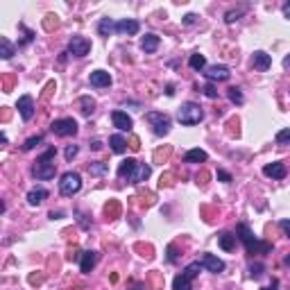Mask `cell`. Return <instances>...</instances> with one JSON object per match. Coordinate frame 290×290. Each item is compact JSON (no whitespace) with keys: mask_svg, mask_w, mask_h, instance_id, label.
I'll return each instance as SVG.
<instances>
[{"mask_svg":"<svg viewBox=\"0 0 290 290\" xmlns=\"http://www.w3.org/2000/svg\"><path fill=\"white\" fill-rule=\"evenodd\" d=\"M236 236H238V240L245 245L247 254H270V252H272V245L265 243V240H259L245 222H240V225L236 227Z\"/></svg>","mask_w":290,"mask_h":290,"instance_id":"obj_1","label":"cell"},{"mask_svg":"<svg viewBox=\"0 0 290 290\" xmlns=\"http://www.w3.org/2000/svg\"><path fill=\"white\" fill-rule=\"evenodd\" d=\"M54 154H57V150L54 148H48L46 152L36 159L34 168H32V172H34L36 179H41V182H48V179L54 177V172H57V166H54Z\"/></svg>","mask_w":290,"mask_h":290,"instance_id":"obj_2","label":"cell"},{"mask_svg":"<svg viewBox=\"0 0 290 290\" xmlns=\"http://www.w3.org/2000/svg\"><path fill=\"white\" fill-rule=\"evenodd\" d=\"M202 118H204V111H202V107L195 105V102H184L182 107L177 109V120L182 125H186V127L197 125Z\"/></svg>","mask_w":290,"mask_h":290,"instance_id":"obj_3","label":"cell"},{"mask_svg":"<svg viewBox=\"0 0 290 290\" xmlns=\"http://www.w3.org/2000/svg\"><path fill=\"white\" fill-rule=\"evenodd\" d=\"M82 188V177L77 172H64L59 179V193L64 197H73Z\"/></svg>","mask_w":290,"mask_h":290,"instance_id":"obj_4","label":"cell"},{"mask_svg":"<svg viewBox=\"0 0 290 290\" xmlns=\"http://www.w3.org/2000/svg\"><path fill=\"white\" fill-rule=\"evenodd\" d=\"M145 120L150 123V127H152V132L157 134V136H166L168 132H170V118H168L166 113L148 111L145 113Z\"/></svg>","mask_w":290,"mask_h":290,"instance_id":"obj_5","label":"cell"},{"mask_svg":"<svg viewBox=\"0 0 290 290\" xmlns=\"http://www.w3.org/2000/svg\"><path fill=\"white\" fill-rule=\"evenodd\" d=\"M50 132L57 134V136H61V138L75 136L77 134V123H75V118H59V120H54V123L50 125Z\"/></svg>","mask_w":290,"mask_h":290,"instance_id":"obj_6","label":"cell"},{"mask_svg":"<svg viewBox=\"0 0 290 290\" xmlns=\"http://www.w3.org/2000/svg\"><path fill=\"white\" fill-rule=\"evenodd\" d=\"M204 77H207L209 82H227L231 77V71H229V66H225V64H213V66L204 68Z\"/></svg>","mask_w":290,"mask_h":290,"instance_id":"obj_7","label":"cell"},{"mask_svg":"<svg viewBox=\"0 0 290 290\" xmlns=\"http://www.w3.org/2000/svg\"><path fill=\"white\" fill-rule=\"evenodd\" d=\"M68 53H71L73 57H86V54L91 53V41L89 39H84V36H79V34L71 36V41H68Z\"/></svg>","mask_w":290,"mask_h":290,"instance_id":"obj_8","label":"cell"},{"mask_svg":"<svg viewBox=\"0 0 290 290\" xmlns=\"http://www.w3.org/2000/svg\"><path fill=\"white\" fill-rule=\"evenodd\" d=\"M16 109H18V113H21V118H23L25 123L32 120V118H34V111H36L34 98H32V95H21L18 102H16Z\"/></svg>","mask_w":290,"mask_h":290,"instance_id":"obj_9","label":"cell"},{"mask_svg":"<svg viewBox=\"0 0 290 290\" xmlns=\"http://www.w3.org/2000/svg\"><path fill=\"white\" fill-rule=\"evenodd\" d=\"M200 263H202V267H207L209 272H215V274H220L222 270H225V261L213 256V254H202Z\"/></svg>","mask_w":290,"mask_h":290,"instance_id":"obj_10","label":"cell"},{"mask_svg":"<svg viewBox=\"0 0 290 290\" xmlns=\"http://www.w3.org/2000/svg\"><path fill=\"white\" fill-rule=\"evenodd\" d=\"M98 259H100V254H98V252H93V249H89V252H82V254H79V270H82L84 274H89L91 270L98 265Z\"/></svg>","mask_w":290,"mask_h":290,"instance_id":"obj_11","label":"cell"},{"mask_svg":"<svg viewBox=\"0 0 290 290\" xmlns=\"http://www.w3.org/2000/svg\"><path fill=\"white\" fill-rule=\"evenodd\" d=\"M89 82H91V86H95V89H109L113 79L107 71H93L89 77Z\"/></svg>","mask_w":290,"mask_h":290,"instance_id":"obj_12","label":"cell"},{"mask_svg":"<svg viewBox=\"0 0 290 290\" xmlns=\"http://www.w3.org/2000/svg\"><path fill=\"white\" fill-rule=\"evenodd\" d=\"M138 30H141V25H138V21H134V18H123V21L116 23V32H118V34H125V36H134Z\"/></svg>","mask_w":290,"mask_h":290,"instance_id":"obj_13","label":"cell"},{"mask_svg":"<svg viewBox=\"0 0 290 290\" xmlns=\"http://www.w3.org/2000/svg\"><path fill=\"white\" fill-rule=\"evenodd\" d=\"M111 123H113V127H118L120 132H132V127H134V120L125 111H120V109L111 113Z\"/></svg>","mask_w":290,"mask_h":290,"instance_id":"obj_14","label":"cell"},{"mask_svg":"<svg viewBox=\"0 0 290 290\" xmlns=\"http://www.w3.org/2000/svg\"><path fill=\"white\" fill-rule=\"evenodd\" d=\"M263 175H265V177H272V179H284L286 175H288V168H286V163H281V161H274V163L263 166Z\"/></svg>","mask_w":290,"mask_h":290,"instance_id":"obj_15","label":"cell"},{"mask_svg":"<svg viewBox=\"0 0 290 290\" xmlns=\"http://www.w3.org/2000/svg\"><path fill=\"white\" fill-rule=\"evenodd\" d=\"M136 170H138V161L136 159H125L123 163L118 166V177H123V179H134V175H136Z\"/></svg>","mask_w":290,"mask_h":290,"instance_id":"obj_16","label":"cell"},{"mask_svg":"<svg viewBox=\"0 0 290 290\" xmlns=\"http://www.w3.org/2000/svg\"><path fill=\"white\" fill-rule=\"evenodd\" d=\"M252 66H254L256 71H261V73H265L270 66H272V57L267 53H263V50H256L254 53V57H252Z\"/></svg>","mask_w":290,"mask_h":290,"instance_id":"obj_17","label":"cell"},{"mask_svg":"<svg viewBox=\"0 0 290 290\" xmlns=\"http://www.w3.org/2000/svg\"><path fill=\"white\" fill-rule=\"evenodd\" d=\"M159 43H161V39L157 34H145L141 39V50L145 54H152V53H157V50H159Z\"/></svg>","mask_w":290,"mask_h":290,"instance_id":"obj_18","label":"cell"},{"mask_svg":"<svg viewBox=\"0 0 290 290\" xmlns=\"http://www.w3.org/2000/svg\"><path fill=\"white\" fill-rule=\"evenodd\" d=\"M207 159H209V154L200 148H193L184 154V161H186V163H204Z\"/></svg>","mask_w":290,"mask_h":290,"instance_id":"obj_19","label":"cell"},{"mask_svg":"<svg viewBox=\"0 0 290 290\" xmlns=\"http://www.w3.org/2000/svg\"><path fill=\"white\" fill-rule=\"evenodd\" d=\"M236 240H238V236L236 234H229V231H222L218 236V245L225 249V252H231V249L236 247Z\"/></svg>","mask_w":290,"mask_h":290,"instance_id":"obj_20","label":"cell"},{"mask_svg":"<svg viewBox=\"0 0 290 290\" xmlns=\"http://www.w3.org/2000/svg\"><path fill=\"white\" fill-rule=\"evenodd\" d=\"M14 53H16V46H14L7 36H0V57H2V59H12Z\"/></svg>","mask_w":290,"mask_h":290,"instance_id":"obj_21","label":"cell"},{"mask_svg":"<svg viewBox=\"0 0 290 290\" xmlns=\"http://www.w3.org/2000/svg\"><path fill=\"white\" fill-rule=\"evenodd\" d=\"M46 197H48L46 188H32L30 193H27V204H30V207H39Z\"/></svg>","mask_w":290,"mask_h":290,"instance_id":"obj_22","label":"cell"},{"mask_svg":"<svg viewBox=\"0 0 290 290\" xmlns=\"http://www.w3.org/2000/svg\"><path fill=\"white\" fill-rule=\"evenodd\" d=\"M109 148H111V152H116V154H125L127 152V141H125L120 134H113V136L109 138Z\"/></svg>","mask_w":290,"mask_h":290,"instance_id":"obj_23","label":"cell"},{"mask_svg":"<svg viewBox=\"0 0 290 290\" xmlns=\"http://www.w3.org/2000/svg\"><path fill=\"white\" fill-rule=\"evenodd\" d=\"M188 66L190 68H193V71H204V68H207V57H204V54H200V53H193L190 54V59H188Z\"/></svg>","mask_w":290,"mask_h":290,"instance_id":"obj_24","label":"cell"},{"mask_svg":"<svg viewBox=\"0 0 290 290\" xmlns=\"http://www.w3.org/2000/svg\"><path fill=\"white\" fill-rule=\"evenodd\" d=\"M98 32L100 36H109L116 32V23H113L111 18H100V23H98Z\"/></svg>","mask_w":290,"mask_h":290,"instance_id":"obj_25","label":"cell"},{"mask_svg":"<svg viewBox=\"0 0 290 290\" xmlns=\"http://www.w3.org/2000/svg\"><path fill=\"white\" fill-rule=\"evenodd\" d=\"M150 175H152V168H150L148 163H138V170H136V175H134V179H132V184L145 182V179H150Z\"/></svg>","mask_w":290,"mask_h":290,"instance_id":"obj_26","label":"cell"},{"mask_svg":"<svg viewBox=\"0 0 290 290\" xmlns=\"http://www.w3.org/2000/svg\"><path fill=\"white\" fill-rule=\"evenodd\" d=\"M79 107H82L84 116H91V113L95 111V100L89 98V95H82V98H79Z\"/></svg>","mask_w":290,"mask_h":290,"instance_id":"obj_27","label":"cell"},{"mask_svg":"<svg viewBox=\"0 0 290 290\" xmlns=\"http://www.w3.org/2000/svg\"><path fill=\"white\" fill-rule=\"evenodd\" d=\"M89 172L93 175V177H102V175H107L109 172V166L107 163H102V161H93V163H89Z\"/></svg>","mask_w":290,"mask_h":290,"instance_id":"obj_28","label":"cell"},{"mask_svg":"<svg viewBox=\"0 0 290 290\" xmlns=\"http://www.w3.org/2000/svg\"><path fill=\"white\" fill-rule=\"evenodd\" d=\"M200 270H202V263H200V261H195V263H190V265L184 267V272H182V274H184L186 279H190V281H193V279L200 274Z\"/></svg>","mask_w":290,"mask_h":290,"instance_id":"obj_29","label":"cell"},{"mask_svg":"<svg viewBox=\"0 0 290 290\" xmlns=\"http://www.w3.org/2000/svg\"><path fill=\"white\" fill-rule=\"evenodd\" d=\"M227 98H229L234 105H243V102H245L243 91L238 89V86H231V89H227Z\"/></svg>","mask_w":290,"mask_h":290,"instance_id":"obj_30","label":"cell"},{"mask_svg":"<svg viewBox=\"0 0 290 290\" xmlns=\"http://www.w3.org/2000/svg\"><path fill=\"white\" fill-rule=\"evenodd\" d=\"M172 290H190V279H186L184 274L175 277V281H172Z\"/></svg>","mask_w":290,"mask_h":290,"instance_id":"obj_31","label":"cell"},{"mask_svg":"<svg viewBox=\"0 0 290 290\" xmlns=\"http://www.w3.org/2000/svg\"><path fill=\"white\" fill-rule=\"evenodd\" d=\"M243 14H245V7H240V9H229V12L225 14V23H229V25L236 23V21L243 16Z\"/></svg>","mask_w":290,"mask_h":290,"instance_id":"obj_32","label":"cell"},{"mask_svg":"<svg viewBox=\"0 0 290 290\" xmlns=\"http://www.w3.org/2000/svg\"><path fill=\"white\" fill-rule=\"evenodd\" d=\"M41 141H43V136H41V134H36V136L27 138V141L23 143V150H25V152H30V150H34V148H36V145H39Z\"/></svg>","mask_w":290,"mask_h":290,"instance_id":"obj_33","label":"cell"},{"mask_svg":"<svg viewBox=\"0 0 290 290\" xmlns=\"http://www.w3.org/2000/svg\"><path fill=\"white\" fill-rule=\"evenodd\" d=\"M274 141H277L279 145H290V130H281L277 136H274Z\"/></svg>","mask_w":290,"mask_h":290,"instance_id":"obj_34","label":"cell"},{"mask_svg":"<svg viewBox=\"0 0 290 290\" xmlns=\"http://www.w3.org/2000/svg\"><path fill=\"white\" fill-rule=\"evenodd\" d=\"M263 272H265V265H261V263H256V265L249 267V277L252 279H261L263 277Z\"/></svg>","mask_w":290,"mask_h":290,"instance_id":"obj_35","label":"cell"},{"mask_svg":"<svg viewBox=\"0 0 290 290\" xmlns=\"http://www.w3.org/2000/svg\"><path fill=\"white\" fill-rule=\"evenodd\" d=\"M77 152H79V148H77V145H68V148H66V152H64L66 161H73L77 157Z\"/></svg>","mask_w":290,"mask_h":290,"instance_id":"obj_36","label":"cell"},{"mask_svg":"<svg viewBox=\"0 0 290 290\" xmlns=\"http://www.w3.org/2000/svg\"><path fill=\"white\" fill-rule=\"evenodd\" d=\"M177 247L175 245H168V263H177Z\"/></svg>","mask_w":290,"mask_h":290,"instance_id":"obj_37","label":"cell"},{"mask_svg":"<svg viewBox=\"0 0 290 290\" xmlns=\"http://www.w3.org/2000/svg\"><path fill=\"white\" fill-rule=\"evenodd\" d=\"M118 204H116V202H111V204H107V207H105V213L107 215H118Z\"/></svg>","mask_w":290,"mask_h":290,"instance_id":"obj_38","label":"cell"},{"mask_svg":"<svg viewBox=\"0 0 290 290\" xmlns=\"http://www.w3.org/2000/svg\"><path fill=\"white\" fill-rule=\"evenodd\" d=\"M204 95H207V98H218V91H215L213 84H207V86H204Z\"/></svg>","mask_w":290,"mask_h":290,"instance_id":"obj_39","label":"cell"},{"mask_svg":"<svg viewBox=\"0 0 290 290\" xmlns=\"http://www.w3.org/2000/svg\"><path fill=\"white\" fill-rule=\"evenodd\" d=\"M197 14H186V16H184V25H195L197 23Z\"/></svg>","mask_w":290,"mask_h":290,"instance_id":"obj_40","label":"cell"},{"mask_svg":"<svg viewBox=\"0 0 290 290\" xmlns=\"http://www.w3.org/2000/svg\"><path fill=\"white\" fill-rule=\"evenodd\" d=\"M279 227H281V231H284L286 236L290 238V220H281V222H279Z\"/></svg>","mask_w":290,"mask_h":290,"instance_id":"obj_41","label":"cell"},{"mask_svg":"<svg viewBox=\"0 0 290 290\" xmlns=\"http://www.w3.org/2000/svg\"><path fill=\"white\" fill-rule=\"evenodd\" d=\"M218 179H222V182L229 184L231 182V175H229V172H225V170H218Z\"/></svg>","mask_w":290,"mask_h":290,"instance_id":"obj_42","label":"cell"},{"mask_svg":"<svg viewBox=\"0 0 290 290\" xmlns=\"http://www.w3.org/2000/svg\"><path fill=\"white\" fill-rule=\"evenodd\" d=\"M281 14H284L286 18H290V0H288V2H284V7H281Z\"/></svg>","mask_w":290,"mask_h":290,"instance_id":"obj_43","label":"cell"},{"mask_svg":"<svg viewBox=\"0 0 290 290\" xmlns=\"http://www.w3.org/2000/svg\"><path fill=\"white\" fill-rule=\"evenodd\" d=\"M91 150H102V141H93L91 143Z\"/></svg>","mask_w":290,"mask_h":290,"instance_id":"obj_44","label":"cell"},{"mask_svg":"<svg viewBox=\"0 0 290 290\" xmlns=\"http://www.w3.org/2000/svg\"><path fill=\"white\" fill-rule=\"evenodd\" d=\"M130 148H132V150H138V148H141V145H138V138H132V145H130Z\"/></svg>","mask_w":290,"mask_h":290,"instance_id":"obj_45","label":"cell"},{"mask_svg":"<svg viewBox=\"0 0 290 290\" xmlns=\"http://www.w3.org/2000/svg\"><path fill=\"white\" fill-rule=\"evenodd\" d=\"M277 279H274V281H272V286H267V288H263V290H277Z\"/></svg>","mask_w":290,"mask_h":290,"instance_id":"obj_46","label":"cell"},{"mask_svg":"<svg viewBox=\"0 0 290 290\" xmlns=\"http://www.w3.org/2000/svg\"><path fill=\"white\" fill-rule=\"evenodd\" d=\"M166 95H175V86H172V84H170V86H168V89H166Z\"/></svg>","mask_w":290,"mask_h":290,"instance_id":"obj_47","label":"cell"},{"mask_svg":"<svg viewBox=\"0 0 290 290\" xmlns=\"http://www.w3.org/2000/svg\"><path fill=\"white\" fill-rule=\"evenodd\" d=\"M284 68H290V54L288 57H284Z\"/></svg>","mask_w":290,"mask_h":290,"instance_id":"obj_48","label":"cell"},{"mask_svg":"<svg viewBox=\"0 0 290 290\" xmlns=\"http://www.w3.org/2000/svg\"><path fill=\"white\" fill-rule=\"evenodd\" d=\"M284 263H286V265H290V256H286V259H284Z\"/></svg>","mask_w":290,"mask_h":290,"instance_id":"obj_49","label":"cell"}]
</instances>
